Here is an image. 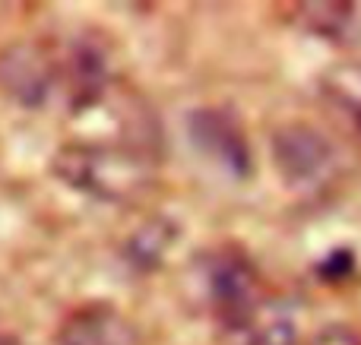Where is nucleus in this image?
<instances>
[{"instance_id": "f257e3e1", "label": "nucleus", "mask_w": 361, "mask_h": 345, "mask_svg": "<svg viewBox=\"0 0 361 345\" xmlns=\"http://www.w3.org/2000/svg\"><path fill=\"white\" fill-rule=\"evenodd\" d=\"M159 152L137 143H70L57 152L54 171L63 184L102 203H130L156 181Z\"/></svg>"}, {"instance_id": "f03ea898", "label": "nucleus", "mask_w": 361, "mask_h": 345, "mask_svg": "<svg viewBox=\"0 0 361 345\" xmlns=\"http://www.w3.org/2000/svg\"><path fill=\"white\" fill-rule=\"evenodd\" d=\"M273 162L288 187L317 190L336 171V146L317 127L286 124L273 133Z\"/></svg>"}, {"instance_id": "7ed1b4c3", "label": "nucleus", "mask_w": 361, "mask_h": 345, "mask_svg": "<svg viewBox=\"0 0 361 345\" xmlns=\"http://www.w3.org/2000/svg\"><path fill=\"white\" fill-rule=\"evenodd\" d=\"M206 295L216 317L228 327H250L260 314V276L238 251H219L206 263Z\"/></svg>"}, {"instance_id": "20e7f679", "label": "nucleus", "mask_w": 361, "mask_h": 345, "mask_svg": "<svg viewBox=\"0 0 361 345\" xmlns=\"http://www.w3.org/2000/svg\"><path fill=\"white\" fill-rule=\"evenodd\" d=\"M0 89L23 108H42L61 89L57 51L38 42H16L0 51Z\"/></svg>"}, {"instance_id": "39448f33", "label": "nucleus", "mask_w": 361, "mask_h": 345, "mask_svg": "<svg viewBox=\"0 0 361 345\" xmlns=\"http://www.w3.org/2000/svg\"><path fill=\"white\" fill-rule=\"evenodd\" d=\"M57 63H61V92L67 95V105L73 111H89L108 99L114 80L111 51L95 35L70 38L63 54H57Z\"/></svg>"}, {"instance_id": "423d86ee", "label": "nucleus", "mask_w": 361, "mask_h": 345, "mask_svg": "<svg viewBox=\"0 0 361 345\" xmlns=\"http://www.w3.org/2000/svg\"><path fill=\"white\" fill-rule=\"evenodd\" d=\"M190 139L203 156H209L216 165L228 168L231 175L241 177L250 165L247 139H244L241 127L228 118L225 111L216 108H203V111L190 114Z\"/></svg>"}, {"instance_id": "0eeeda50", "label": "nucleus", "mask_w": 361, "mask_h": 345, "mask_svg": "<svg viewBox=\"0 0 361 345\" xmlns=\"http://www.w3.org/2000/svg\"><path fill=\"white\" fill-rule=\"evenodd\" d=\"M57 345H140V336L124 314L108 304H92L67 317Z\"/></svg>"}, {"instance_id": "6e6552de", "label": "nucleus", "mask_w": 361, "mask_h": 345, "mask_svg": "<svg viewBox=\"0 0 361 345\" xmlns=\"http://www.w3.org/2000/svg\"><path fill=\"white\" fill-rule=\"evenodd\" d=\"M295 16L307 32L333 42H345L361 32V4H301L295 6Z\"/></svg>"}, {"instance_id": "1a4fd4ad", "label": "nucleus", "mask_w": 361, "mask_h": 345, "mask_svg": "<svg viewBox=\"0 0 361 345\" xmlns=\"http://www.w3.org/2000/svg\"><path fill=\"white\" fill-rule=\"evenodd\" d=\"M178 238V232L171 228V222L156 219V222H146L137 234H133L130 247H127V257L140 266V270H152L159 260L165 257L169 244Z\"/></svg>"}, {"instance_id": "9d476101", "label": "nucleus", "mask_w": 361, "mask_h": 345, "mask_svg": "<svg viewBox=\"0 0 361 345\" xmlns=\"http://www.w3.org/2000/svg\"><path fill=\"white\" fill-rule=\"evenodd\" d=\"M250 336L247 345H295L298 333H295V320L286 314H257V320L250 323Z\"/></svg>"}, {"instance_id": "9b49d317", "label": "nucleus", "mask_w": 361, "mask_h": 345, "mask_svg": "<svg viewBox=\"0 0 361 345\" xmlns=\"http://www.w3.org/2000/svg\"><path fill=\"white\" fill-rule=\"evenodd\" d=\"M333 99L361 118V67H343L330 76Z\"/></svg>"}, {"instance_id": "f8f14e48", "label": "nucleus", "mask_w": 361, "mask_h": 345, "mask_svg": "<svg viewBox=\"0 0 361 345\" xmlns=\"http://www.w3.org/2000/svg\"><path fill=\"white\" fill-rule=\"evenodd\" d=\"M307 345H361V333L345 327V323H330V327L320 330Z\"/></svg>"}]
</instances>
